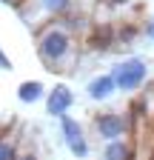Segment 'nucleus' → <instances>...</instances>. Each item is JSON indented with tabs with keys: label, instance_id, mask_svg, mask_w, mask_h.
<instances>
[{
	"label": "nucleus",
	"instance_id": "nucleus-11",
	"mask_svg": "<svg viewBox=\"0 0 154 160\" xmlns=\"http://www.w3.org/2000/svg\"><path fill=\"white\" fill-rule=\"evenodd\" d=\"M0 69H3V72H12V60H9V54L3 52V46H0Z\"/></svg>",
	"mask_w": 154,
	"mask_h": 160
},
{
	"label": "nucleus",
	"instance_id": "nucleus-1",
	"mask_svg": "<svg viewBox=\"0 0 154 160\" xmlns=\"http://www.w3.org/2000/svg\"><path fill=\"white\" fill-rule=\"evenodd\" d=\"M34 52L40 63L51 74H69L77 63V40L71 23L63 20H51L34 32Z\"/></svg>",
	"mask_w": 154,
	"mask_h": 160
},
{
	"label": "nucleus",
	"instance_id": "nucleus-5",
	"mask_svg": "<svg viewBox=\"0 0 154 160\" xmlns=\"http://www.w3.org/2000/svg\"><path fill=\"white\" fill-rule=\"evenodd\" d=\"M60 134H63V143L69 146V152H71L74 157L86 160V157L91 154V149H89V137H86L83 126L77 123L71 114H63V117H60Z\"/></svg>",
	"mask_w": 154,
	"mask_h": 160
},
{
	"label": "nucleus",
	"instance_id": "nucleus-8",
	"mask_svg": "<svg viewBox=\"0 0 154 160\" xmlns=\"http://www.w3.org/2000/svg\"><path fill=\"white\" fill-rule=\"evenodd\" d=\"M20 134L14 129H3L0 132V160H17L20 157Z\"/></svg>",
	"mask_w": 154,
	"mask_h": 160
},
{
	"label": "nucleus",
	"instance_id": "nucleus-2",
	"mask_svg": "<svg viewBox=\"0 0 154 160\" xmlns=\"http://www.w3.org/2000/svg\"><path fill=\"white\" fill-rule=\"evenodd\" d=\"M71 12V0H20L17 3V14L29 29H40L51 20H63Z\"/></svg>",
	"mask_w": 154,
	"mask_h": 160
},
{
	"label": "nucleus",
	"instance_id": "nucleus-3",
	"mask_svg": "<svg viewBox=\"0 0 154 160\" xmlns=\"http://www.w3.org/2000/svg\"><path fill=\"white\" fill-rule=\"evenodd\" d=\"M108 74L114 77V83H117V92L131 94V92H140L146 86V80H148V63H146L143 57H126V60H120V63H114Z\"/></svg>",
	"mask_w": 154,
	"mask_h": 160
},
{
	"label": "nucleus",
	"instance_id": "nucleus-6",
	"mask_svg": "<svg viewBox=\"0 0 154 160\" xmlns=\"http://www.w3.org/2000/svg\"><path fill=\"white\" fill-rule=\"evenodd\" d=\"M71 106H74V92H71L66 83H57L54 89L46 92V112H49L51 117L60 120L63 114H69Z\"/></svg>",
	"mask_w": 154,
	"mask_h": 160
},
{
	"label": "nucleus",
	"instance_id": "nucleus-15",
	"mask_svg": "<svg viewBox=\"0 0 154 160\" xmlns=\"http://www.w3.org/2000/svg\"><path fill=\"white\" fill-rule=\"evenodd\" d=\"M17 3H20V0H17Z\"/></svg>",
	"mask_w": 154,
	"mask_h": 160
},
{
	"label": "nucleus",
	"instance_id": "nucleus-4",
	"mask_svg": "<svg viewBox=\"0 0 154 160\" xmlns=\"http://www.w3.org/2000/svg\"><path fill=\"white\" fill-rule=\"evenodd\" d=\"M128 126H131V120L123 112H100V114L91 117V132H94L97 140H103V143L128 137Z\"/></svg>",
	"mask_w": 154,
	"mask_h": 160
},
{
	"label": "nucleus",
	"instance_id": "nucleus-14",
	"mask_svg": "<svg viewBox=\"0 0 154 160\" xmlns=\"http://www.w3.org/2000/svg\"><path fill=\"white\" fill-rule=\"evenodd\" d=\"M3 3H6V6H14V9H17V0H3Z\"/></svg>",
	"mask_w": 154,
	"mask_h": 160
},
{
	"label": "nucleus",
	"instance_id": "nucleus-7",
	"mask_svg": "<svg viewBox=\"0 0 154 160\" xmlns=\"http://www.w3.org/2000/svg\"><path fill=\"white\" fill-rule=\"evenodd\" d=\"M86 94H89V100H94V103H103V100H108V97L117 94V83H114L111 74H97V77L89 80Z\"/></svg>",
	"mask_w": 154,
	"mask_h": 160
},
{
	"label": "nucleus",
	"instance_id": "nucleus-12",
	"mask_svg": "<svg viewBox=\"0 0 154 160\" xmlns=\"http://www.w3.org/2000/svg\"><path fill=\"white\" fill-rule=\"evenodd\" d=\"M17 160H43V157L37 152H31V149H20V157H17Z\"/></svg>",
	"mask_w": 154,
	"mask_h": 160
},
{
	"label": "nucleus",
	"instance_id": "nucleus-10",
	"mask_svg": "<svg viewBox=\"0 0 154 160\" xmlns=\"http://www.w3.org/2000/svg\"><path fill=\"white\" fill-rule=\"evenodd\" d=\"M46 97V86L40 80H23L20 86H17V100L20 103H37V100Z\"/></svg>",
	"mask_w": 154,
	"mask_h": 160
},
{
	"label": "nucleus",
	"instance_id": "nucleus-13",
	"mask_svg": "<svg viewBox=\"0 0 154 160\" xmlns=\"http://www.w3.org/2000/svg\"><path fill=\"white\" fill-rule=\"evenodd\" d=\"M143 32H146V37H148V40H154V20H148Z\"/></svg>",
	"mask_w": 154,
	"mask_h": 160
},
{
	"label": "nucleus",
	"instance_id": "nucleus-9",
	"mask_svg": "<svg viewBox=\"0 0 154 160\" xmlns=\"http://www.w3.org/2000/svg\"><path fill=\"white\" fill-rule=\"evenodd\" d=\"M103 160H134V146L128 143V137L123 140H111L103 146Z\"/></svg>",
	"mask_w": 154,
	"mask_h": 160
}]
</instances>
